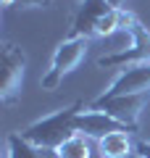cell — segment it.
Segmentation results:
<instances>
[{
    "mask_svg": "<svg viewBox=\"0 0 150 158\" xmlns=\"http://www.w3.org/2000/svg\"><path fill=\"white\" fill-rule=\"evenodd\" d=\"M134 16L127 8H113L108 0H79L77 11L71 16V27H69V37L79 40H100L111 37L116 32H132Z\"/></svg>",
    "mask_w": 150,
    "mask_h": 158,
    "instance_id": "1",
    "label": "cell"
},
{
    "mask_svg": "<svg viewBox=\"0 0 150 158\" xmlns=\"http://www.w3.org/2000/svg\"><path fill=\"white\" fill-rule=\"evenodd\" d=\"M87 106V103L77 100L66 108H58V111L48 113V116L37 118L32 124H27L24 129H19V135L24 137L27 142L37 148H45V150H58L69 137L77 135V116L79 111Z\"/></svg>",
    "mask_w": 150,
    "mask_h": 158,
    "instance_id": "2",
    "label": "cell"
},
{
    "mask_svg": "<svg viewBox=\"0 0 150 158\" xmlns=\"http://www.w3.org/2000/svg\"><path fill=\"white\" fill-rule=\"evenodd\" d=\"M87 45H90V40H79V37L61 40L58 48H56V53H53L50 69L42 74V79H40V87H42L45 92H56L58 87H61L63 77L71 74L74 69L87 58Z\"/></svg>",
    "mask_w": 150,
    "mask_h": 158,
    "instance_id": "3",
    "label": "cell"
},
{
    "mask_svg": "<svg viewBox=\"0 0 150 158\" xmlns=\"http://www.w3.org/2000/svg\"><path fill=\"white\" fill-rule=\"evenodd\" d=\"M150 103V92H129V95H98L95 100H90L87 106L92 111H103L111 118L121 121V124L132 127L134 132L140 129V116Z\"/></svg>",
    "mask_w": 150,
    "mask_h": 158,
    "instance_id": "4",
    "label": "cell"
},
{
    "mask_svg": "<svg viewBox=\"0 0 150 158\" xmlns=\"http://www.w3.org/2000/svg\"><path fill=\"white\" fill-rule=\"evenodd\" d=\"M0 100L3 106H13L21 98V87H24V71H27V56L19 45L13 42H3L0 50Z\"/></svg>",
    "mask_w": 150,
    "mask_h": 158,
    "instance_id": "5",
    "label": "cell"
},
{
    "mask_svg": "<svg viewBox=\"0 0 150 158\" xmlns=\"http://www.w3.org/2000/svg\"><path fill=\"white\" fill-rule=\"evenodd\" d=\"M129 37H132V45L124 48V50L108 53V56H100L98 66L100 69H113V66L124 69V66H134V63H150V29L137 19Z\"/></svg>",
    "mask_w": 150,
    "mask_h": 158,
    "instance_id": "6",
    "label": "cell"
},
{
    "mask_svg": "<svg viewBox=\"0 0 150 158\" xmlns=\"http://www.w3.org/2000/svg\"><path fill=\"white\" fill-rule=\"evenodd\" d=\"M129 92H150V63L124 66L119 77L108 85L106 95H129Z\"/></svg>",
    "mask_w": 150,
    "mask_h": 158,
    "instance_id": "7",
    "label": "cell"
},
{
    "mask_svg": "<svg viewBox=\"0 0 150 158\" xmlns=\"http://www.w3.org/2000/svg\"><path fill=\"white\" fill-rule=\"evenodd\" d=\"M95 148L98 158H129L137 150V142H132V132H111L95 142Z\"/></svg>",
    "mask_w": 150,
    "mask_h": 158,
    "instance_id": "8",
    "label": "cell"
},
{
    "mask_svg": "<svg viewBox=\"0 0 150 158\" xmlns=\"http://www.w3.org/2000/svg\"><path fill=\"white\" fill-rule=\"evenodd\" d=\"M6 158H58L56 150H45L27 142L19 132H11L6 140Z\"/></svg>",
    "mask_w": 150,
    "mask_h": 158,
    "instance_id": "9",
    "label": "cell"
},
{
    "mask_svg": "<svg viewBox=\"0 0 150 158\" xmlns=\"http://www.w3.org/2000/svg\"><path fill=\"white\" fill-rule=\"evenodd\" d=\"M92 142L95 140H90L84 135H74L56 153H58V158H92Z\"/></svg>",
    "mask_w": 150,
    "mask_h": 158,
    "instance_id": "10",
    "label": "cell"
},
{
    "mask_svg": "<svg viewBox=\"0 0 150 158\" xmlns=\"http://www.w3.org/2000/svg\"><path fill=\"white\" fill-rule=\"evenodd\" d=\"M53 0H16V8H48Z\"/></svg>",
    "mask_w": 150,
    "mask_h": 158,
    "instance_id": "11",
    "label": "cell"
},
{
    "mask_svg": "<svg viewBox=\"0 0 150 158\" xmlns=\"http://www.w3.org/2000/svg\"><path fill=\"white\" fill-rule=\"evenodd\" d=\"M137 156L140 158H150V142H145V140L137 142Z\"/></svg>",
    "mask_w": 150,
    "mask_h": 158,
    "instance_id": "12",
    "label": "cell"
},
{
    "mask_svg": "<svg viewBox=\"0 0 150 158\" xmlns=\"http://www.w3.org/2000/svg\"><path fill=\"white\" fill-rule=\"evenodd\" d=\"M108 3H111L113 8H124V3H127V0H108Z\"/></svg>",
    "mask_w": 150,
    "mask_h": 158,
    "instance_id": "13",
    "label": "cell"
},
{
    "mask_svg": "<svg viewBox=\"0 0 150 158\" xmlns=\"http://www.w3.org/2000/svg\"><path fill=\"white\" fill-rule=\"evenodd\" d=\"M0 3H3V8H13L16 6V0H0Z\"/></svg>",
    "mask_w": 150,
    "mask_h": 158,
    "instance_id": "14",
    "label": "cell"
}]
</instances>
